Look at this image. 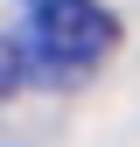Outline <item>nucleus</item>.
Masks as SVG:
<instances>
[{"label": "nucleus", "instance_id": "f257e3e1", "mask_svg": "<svg viewBox=\"0 0 140 147\" xmlns=\"http://www.w3.org/2000/svg\"><path fill=\"white\" fill-rule=\"evenodd\" d=\"M28 42L49 70H91L119 49V14L98 0H28Z\"/></svg>", "mask_w": 140, "mask_h": 147}, {"label": "nucleus", "instance_id": "f03ea898", "mask_svg": "<svg viewBox=\"0 0 140 147\" xmlns=\"http://www.w3.org/2000/svg\"><path fill=\"white\" fill-rule=\"evenodd\" d=\"M21 77H28V49L14 42V35H0V98H14Z\"/></svg>", "mask_w": 140, "mask_h": 147}]
</instances>
